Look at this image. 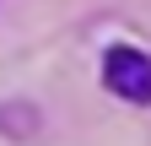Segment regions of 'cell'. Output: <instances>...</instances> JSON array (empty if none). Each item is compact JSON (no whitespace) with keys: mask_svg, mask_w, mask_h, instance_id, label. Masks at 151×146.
Segmentation results:
<instances>
[{"mask_svg":"<svg viewBox=\"0 0 151 146\" xmlns=\"http://www.w3.org/2000/svg\"><path fill=\"white\" fill-rule=\"evenodd\" d=\"M103 87L124 103H151V54L135 43H113L103 54Z\"/></svg>","mask_w":151,"mask_h":146,"instance_id":"cell-1","label":"cell"}]
</instances>
